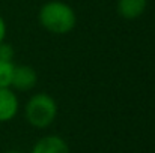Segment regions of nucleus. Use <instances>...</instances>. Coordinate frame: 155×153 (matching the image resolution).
Instances as JSON below:
<instances>
[{
    "label": "nucleus",
    "instance_id": "obj_4",
    "mask_svg": "<svg viewBox=\"0 0 155 153\" xmlns=\"http://www.w3.org/2000/svg\"><path fill=\"white\" fill-rule=\"evenodd\" d=\"M20 110V101L11 87L0 89V123H6L15 119Z\"/></svg>",
    "mask_w": 155,
    "mask_h": 153
},
{
    "label": "nucleus",
    "instance_id": "obj_2",
    "mask_svg": "<svg viewBox=\"0 0 155 153\" xmlns=\"http://www.w3.org/2000/svg\"><path fill=\"white\" fill-rule=\"evenodd\" d=\"M24 117L33 128H48L57 117V104L48 93H36L26 104Z\"/></svg>",
    "mask_w": 155,
    "mask_h": 153
},
{
    "label": "nucleus",
    "instance_id": "obj_3",
    "mask_svg": "<svg viewBox=\"0 0 155 153\" xmlns=\"http://www.w3.org/2000/svg\"><path fill=\"white\" fill-rule=\"evenodd\" d=\"M36 83H38V75L32 66L21 65V66L14 68L11 87L20 92H27V90H32L36 86Z\"/></svg>",
    "mask_w": 155,
    "mask_h": 153
},
{
    "label": "nucleus",
    "instance_id": "obj_10",
    "mask_svg": "<svg viewBox=\"0 0 155 153\" xmlns=\"http://www.w3.org/2000/svg\"><path fill=\"white\" fill-rule=\"evenodd\" d=\"M6 153H23V152H18V150H9V152H6Z\"/></svg>",
    "mask_w": 155,
    "mask_h": 153
},
{
    "label": "nucleus",
    "instance_id": "obj_1",
    "mask_svg": "<svg viewBox=\"0 0 155 153\" xmlns=\"http://www.w3.org/2000/svg\"><path fill=\"white\" fill-rule=\"evenodd\" d=\"M39 24L50 33L66 35L77 24L75 11L65 2L50 0L44 3L38 12Z\"/></svg>",
    "mask_w": 155,
    "mask_h": 153
},
{
    "label": "nucleus",
    "instance_id": "obj_5",
    "mask_svg": "<svg viewBox=\"0 0 155 153\" xmlns=\"http://www.w3.org/2000/svg\"><path fill=\"white\" fill-rule=\"evenodd\" d=\"M30 153H71L68 143L57 135H47L36 141Z\"/></svg>",
    "mask_w": 155,
    "mask_h": 153
},
{
    "label": "nucleus",
    "instance_id": "obj_9",
    "mask_svg": "<svg viewBox=\"0 0 155 153\" xmlns=\"http://www.w3.org/2000/svg\"><path fill=\"white\" fill-rule=\"evenodd\" d=\"M6 32H8V27H6V21H5V18L0 15V44L5 41V38H6Z\"/></svg>",
    "mask_w": 155,
    "mask_h": 153
},
{
    "label": "nucleus",
    "instance_id": "obj_6",
    "mask_svg": "<svg viewBox=\"0 0 155 153\" xmlns=\"http://www.w3.org/2000/svg\"><path fill=\"white\" fill-rule=\"evenodd\" d=\"M148 0H117L116 11L125 20H136L145 14Z\"/></svg>",
    "mask_w": 155,
    "mask_h": 153
},
{
    "label": "nucleus",
    "instance_id": "obj_8",
    "mask_svg": "<svg viewBox=\"0 0 155 153\" xmlns=\"http://www.w3.org/2000/svg\"><path fill=\"white\" fill-rule=\"evenodd\" d=\"M15 56L14 47L11 44H6L5 41L0 44V60H6V62H12Z\"/></svg>",
    "mask_w": 155,
    "mask_h": 153
},
{
    "label": "nucleus",
    "instance_id": "obj_7",
    "mask_svg": "<svg viewBox=\"0 0 155 153\" xmlns=\"http://www.w3.org/2000/svg\"><path fill=\"white\" fill-rule=\"evenodd\" d=\"M14 68H15L14 62L0 60V89H3V87H11Z\"/></svg>",
    "mask_w": 155,
    "mask_h": 153
}]
</instances>
